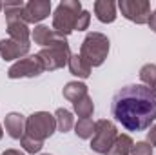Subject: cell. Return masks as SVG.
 <instances>
[{"mask_svg":"<svg viewBox=\"0 0 156 155\" xmlns=\"http://www.w3.org/2000/svg\"><path fill=\"white\" fill-rule=\"evenodd\" d=\"M111 113L125 130L145 131L156 120V99L144 84H129L115 93Z\"/></svg>","mask_w":156,"mask_h":155,"instance_id":"cell-1","label":"cell"},{"mask_svg":"<svg viewBox=\"0 0 156 155\" xmlns=\"http://www.w3.org/2000/svg\"><path fill=\"white\" fill-rule=\"evenodd\" d=\"M82 2L80 0H64L56 6L53 15V29L64 37L76 31L78 17L82 13Z\"/></svg>","mask_w":156,"mask_h":155,"instance_id":"cell-2","label":"cell"},{"mask_svg":"<svg viewBox=\"0 0 156 155\" xmlns=\"http://www.w3.org/2000/svg\"><path fill=\"white\" fill-rule=\"evenodd\" d=\"M109 55V39L104 33L93 31L87 33L85 39L80 46V57L91 66V68H98L105 62Z\"/></svg>","mask_w":156,"mask_h":155,"instance_id":"cell-3","label":"cell"},{"mask_svg":"<svg viewBox=\"0 0 156 155\" xmlns=\"http://www.w3.org/2000/svg\"><path fill=\"white\" fill-rule=\"evenodd\" d=\"M4 13H5L9 39L29 44L31 31H29L27 22L24 20V2H5L4 4Z\"/></svg>","mask_w":156,"mask_h":155,"instance_id":"cell-4","label":"cell"},{"mask_svg":"<svg viewBox=\"0 0 156 155\" xmlns=\"http://www.w3.org/2000/svg\"><path fill=\"white\" fill-rule=\"evenodd\" d=\"M56 130V119L49 112H35L26 119V135L44 142Z\"/></svg>","mask_w":156,"mask_h":155,"instance_id":"cell-5","label":"cell"},{"mask_svg":"<svg viewBox=\"0 0 156 155\" xmlns=\"http://www.w3.org/2000/svg\"><path fill=\"white\" fill-rule=\"evenodd\" d=\"M118 137V130L115 126V122L107 120V119H100L94 122V133L91 139V148L93 152L100 155H107L109 150L113 148L115 141Z\"/></svg>","mask_w":156,"mask_h":155,"instance_id":"cell-6","label":"cell"},{"mask_svg":"<svg viewBox=\"0 0 156 155\" xmlns=\"http://www.w3.org/2000/svg\"><path fill=\"white\" fill-rule=\"evenodd\" d=\"M37 55L40 57L45 71L60 70L69 62V57H71L69 42H60V44H55V46H49V47H42Z\"/></svg>","mask_w":156,"mask_h":155,"instance_id":"cell-7","label":"cell"},{"mask_svg":"<svg viewBox=\"0 0 156 155\" xmlns=\"http://www.w3.org/2000/svg\"><path fill=\"white\" fill-rule=\"evenodd\" d=\"M45 70H44V64L40 60L38 55H27L20 60H16L9 70H7V77L9 78H35L42 75Z\"/></svg>","mask_w":156,"mask_h":155,"instance_id":"cell-8","label":"cell"},{"mask_svg":"<svg viewBox=\"0 0 156 155\" xmlns=\"http://www.w3.org/2000/svg\"><path fill=\"white\" fill-rule=\"evenodd\" d=\"M116 7L122 15L134 24H147L151 17V2L149 0H120Z\"/></svg>","mask_w":156,"mask_h":155,"instance_id":"cell-9","label":"cell"},{"mask_svg":"<svg viewBox=\"0 0 156 155\" xmlns=\"http://www.w3.org/2000/svg\"><path fill=\"white\" fill-rule=\"evenodd\" d=\"M51 13V2L49 0H29L24 4V20L27 24H37L47 18Z\"/></svg>","mask_w":156,"mask_h":155,"instance_id":"cell-10","label":"cell"},{"mask_svg":"<svg viewBox=\"0 0 156 155\" xmlns=\"http://www.w3.org/2000/svg\"><path fill=\"white\" fill-rule=\"evenodd\" d=\"M29 53V44H24V42H16L13 39H2L0 40V57L5 60V62H11V60H20L24 57H27Z\"/></svg>","mask_w":156,"mask_h":155,"instance_id":"cell-11","label":"cell"},{"mask_svg":"<svg viewBox=\"0 0 156 155\" xmlns=\"http://www.w3.org/2000/svg\"><path fill=\"white\" fill-rule=\"evenodd\" d=\"M31 39L35 40V44H38L42 47H49V46H55V44H60V42H67V37L56 33L53 28L44 26V24H38L33 29Z\"/></svg>","mask_w":156,"mask_h":155,"instance_id":"cell-12","label":"cell"},{"mask_svg":"<svg viewBox=\"0 0 156 155\" xmlns=\"http://www.w3.org/2000/svg\"><path fill=\"white\" fill-rule=\"evenodd\" d=\"M26 119L22 113H16V112H11L7 113L4 119V126H5V131L11 139H16L20 141L24 135H26Z\"/></svg>","mask_w":156,"mask_h":155,"instance_id":"cell-13","label":"cell"},{"mask_svg":"<svg viewBox=\"0 0 156 155\" xmlns=\"http://www.w3.org/2000/svg\"><path fill=\"white\" fill-rule=\"evenodd\" d=\"M94 15L100 22L111 24L116 20V4L113 0H96L94 2Z\"/></svg>","mask_w":156,"mask_h":155,"instance_id":"cell-14","label":"cell"},{"mask_svg":"<svg viewBox=\"0 0 156 155\" xmlns=\"http://www.w3.org/2000/svg\"><path fill=\"white\" fill-rule=\"evenodd\" d=\"M64 97L69 100V102H76L80 99H83L85 95H89V89H87V86L83 84V82H78V80H73V82H67L66 86H64Z\"/></svg>","mask_w":156,"mask_h":155,"instance_id":"cell-15","label":"cell"},{"mask_svg":"<svg viewBox=\"0 0 156 155\" xmlns=\"http://www.w3.org/2000/svg\"><path fill=\"white\" fill-rule=\"evenodd\" d=\"M67 66H69V71L78 78H87L91 75V66L80 57V55H73L71 53V57H69V62H67Z\"/></svg>","mask_w":156,"mask_h":155,"instance_id":"cell-16","label":"cell"},{"mask_svg":"<svg viewBox=\"0 0 156 155\" xmlns=\"http://www.w3.org/2000/svg\"><path fill=\"white\" fill-rule=\"evenodd\" d=\"M133 146H134V142H133V139H131L127 133H122V135L118 133L116 141H115L113 148L109 150L107 155H131Z\"/></svg>","mask_w":156,"mask_h":155,"instance_id":"cell-17","label":"cell"},{"mask_svg":"<svg viewBox=\"0 0 156 155\" xmlns=\"http://www.w3.org/2000/svg\"><path fill=\"white\" fill-rule=\"evenodd\" d=\"M140 78L144 86L151 91V95L156 99V64H145L140 70Z\"/></svg>","mask_w":156,"mask_h":155,"instance_id":"cell-18","label":"cell"},{"mask_svg":"<svg viewBox=\"0 0 156 155\" xmlns=\"http://www.w3.org/2000/svg\"><path fill=\"white\" fill-rule=\"evenodd\" d=\"M55 119H56V128L62 133L69 131L75 126V117H73V113L69 110H66V108H58L56 113H55Z\"/></svg>","mask_w":156,"mask_h":155,"instance_id":"cell-19","label":"cell"},{"mask_svg":"<svg viewBox=\"0 0 156 155\" xmlns=\"http://www.w3.org/2000/svg\"><path fill=\"white\" fill-rule=\"evenodd\" d=\"M73 108H75V113H76L80 119H91L93 112H94V104H93V99H91L89 95H85L83 99L76 100V102L73 104Z\"/></svg>","mask_w":156,"mask_h":155,"instance_id":"cell-20","label":"cell"},{"mask_svg":"<svg viewBox=\"0 0 156 155\" xmlns=\"http://www.w3.org/2000/svg\"><path fill=\"white\" fill-rule=\"evenodd\" d=\"M75 133L80 139H93L94 122L91 119H78V122L75 124Z\"/></svg>","mask_w":156,"mask_h":155,"instance_id":"cell-21","label":"cell"},{"mask_svg":"<svg viewBox=\"0 0 156 155\" xmlns=\"http://www.w3.org/2000/svg\"><path fill=\"white\" fill-rule=\"evenodd\" d=\"M20 146L24 148V152L26 153H38L40 150L44 148V142H40V141H35V139H31L29 135H24L22 139H20Z\"/></svg>","mask_w":156,"mask_h":155,"instance_id":"cell-22","label":"cell"},{"mask_svg":"<svg viewBox=\"0 0 156 155\" xmlns=\"http://www.w3.org/2000/svg\"><path fill=\"white\" fill-rule=\"evenodd\" d=\"M131 155H153V146L145 141L142 142H136L131 150Z\"/></svg>","mask_w":156,"mask_h":155,"instance_id":"cell-23","label":"cell"},{"mask_svg":"<svg viewBox=\"0 0 156 155\" xmlns=\"http://www.w3.org/2000/svg\"><path fill=\"white\" fill-rule=\"evenodd\" d=\"M89 22H91V13L83 9V11L80 13V17H78L76 29H78V31H83V29H87V28H89Z\"/></svg>","mask_w":156,"mask_h":155,"instance_id":"cell-24","label":"cell"},{"mask_svg":"<svg viewBox=\"0 0 156 155\" xmlns=\"http://www.w3.org/2000/svg\"><path fill=\"white\" fill-rule=\"evenodd\" d=\"M145 142H149L151 146H156V124H153L151 128H149V131H147V141Z\"/></svg>","mask_w":156,"mask_h":155,"instance_id":"cell-25","label":"cell"},{"mask_svg":"<svg viewBox=\"0 0 156 155\" xmlns=\"http://www.w3.org/2000/svg\"><path fill=\"white\" fill-rule=\"evenodd\" d=\"M147 24H149V28L156 33V11H151V17H149V22Z\"/></svg>","mask_w":156,"mask_h":155,"instance_id":"cell-26","label":"cell"},{"mask_svg":"<svg viewBox=\"0 0 156 155\" xmlns=\"http://www.w3.org/2000/svg\"><path fill=\"white\" fill-rule=\"evenodd\" d=\"M2 155H24L20 150H4V153Z\"/></svg>","mask_w":156,"mask_h":155,"instance_id":"cell-27","label":"cell"},{"mask_svg":"<svg viewBox=\"0 0 156 155\" xmlns=\"http://www.w3.org/2000/svg\"><path fill=\"white\" fill-rule=\"evenodd\" d=\"M4 137V130H2V124H0V139Z\"/></svg>","mask_w":156,"mask_h":155,"instance_id":"cell-28","label":"cell"},{"mask_svg":"<svg viewBox=\"0 0 156 155\" xmlns=\"http://www.w3.org/2000/svg\"><path fill=\"white\" fill-rule=\"evenodd\" d=\"M0 9H4V4H2V2H0Z\"/></svg>","mask_w":156,"mask_h":155,"instance_id":"cell-29","label":"cell"},{"mask_svg":"<svg viewBox=\"0 0 156 155\" xmlns=\"http://www.w3.org/2000/svg\"><path fill=\"white\" fill-rule=\"evenodd\" d=\"M42 155H49V153H42Z\"/></svg>","mask_w":156,"mask_h":155,"instance_id":"cell-30","label":"cell"}]
</instances>
